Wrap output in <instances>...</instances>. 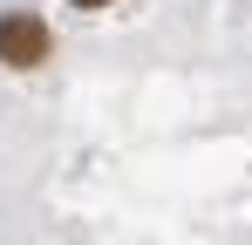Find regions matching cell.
I'll return each mask as SVG.
<instances>
[{"instance_id": "1", "label": "cell", "mask_w": 252, "mask_h": 245, "mask_svg": "<svg viewBox=\"0 0 252 245\" xmlns=\"http://www.w3.org/2000/svg\"><path fill=\"white\" fill-rule=\"evenodd\" d=\"M48 55H55V34L41 14H28V7L0 14V68H41Z\"/></svg>"}, {"instance_id": "2", "label": "cell", "mask_w": 252, "mask_h": 245, "mask_svg": "<svg viewBox=\"0 0 252 245\" xmlns=\"http://www.w3.org/2000/svg\"><path fill=\"white\" fill-rule=\"evenodd\" d=\"M68 7H109V0H68Z\"/></svg>"}]
</instances>
